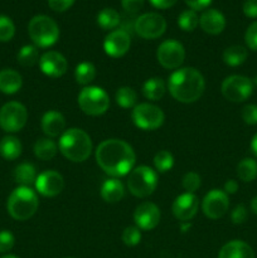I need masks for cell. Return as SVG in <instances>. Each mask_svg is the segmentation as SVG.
<instances>
[{"mask_svg": "<svg viewBox=\"0 0 257 258\" xmlns=\"http://www.w3.org/2000/svg\"><path fill=\"white\" fill-rule=\"evenodd\" d=\"M151 3V5L158 9H169V8L173 7L178 0H149Z\"/></svg>", "mask_w": 257, "mask_h": 258, "instance_id": "7dc6e473", "label": "cell"}, {"mask_svg": "<svg viewBox=\"0 0 257 258\" xmlns=\"http://www.w3.org/2000/svg\"><path fill=\"white\" fill-rule=\"evenodd\" d=\"M241 116L247 125H257V106L246 105L242 108Z\"/></svg>", "mask_w": 257, "mask_h": 258, "instance_id": "ab89813d", "label": "cell"}, {"mask_svg": "<svg viewBox=\"0 0 257 258\" xmlns=\"http://www.w3.org/2000/svg\"><path fill=\"white\" fill-rule=\"evenodd\" d=\"M22 143L15 136H5L0 141V154L7 160H15L22 154Z\"/></svg>", "mask_w": 257, "mask_h": 258, "instance_id": "d4e9b609", "label": "cell"}, {"mask_svg": "<svg viewBox=\"0 0 257 258\" xmlns=\"http://www.w3.org/2000/svg\"><path fill=\"white\" fill-rule=\"evenodd\" d=\"M2 258H19L17 256H13V254H7V256H3Z\"/></svg>", "mask_w": 257, "mask_h": 258, "instance_id": "816d5d0a", "label": "cell"}, {"mask_svg": "<svg viewBox=\"0 0 257 258\" xmlns=\"http://www.w3.org/2000/svg\"><path fill=\"white\" fill-rule=\"evenodd\" d=\"M116 102L122 108H134L138 101V95L131 87H120L116 92Z\"/></svg>", "mask_w": 257, "mask_h": 258, "instance_id": "d6a6232c", "label": "cell"}, {"mask_svg": "<svg viewBox=\"0 0 257 258\" xmlns=\"http://www.w3.org/2000/svg\"><path fill=\"white\" fill-rule=\"evenodd\" d=\"M39 68L45 76L52 78L62 77L68 70V62L65 55L55 50H48L39 58Z\"/></svg>", "mask_w": 257, "mask_h": 258, "instance_id": "2e32d148", "label": "cell"}, {"mask_svg": "<svg viewBox=\"0 0 257 258\" xmlns=\"http://www.w3.org/2000/svg\"><path fill=\"white\" fill-rule=\"evenodd\" d=\"M28 111L24 105L17 101L8 102L0 108V127L7 133H18L25 126Z\"/></svg>", "mask_w": 257, "mask_h": 258, "instance_id": "9c48e42d", "label": "cell"}, {"mask_svg": "<svg viewBox=\"0 0 257 258\" xmlns=\"http://www.w3.org/2000/svg\"><path fill=\"white\" fill-rule=\"evenodd\" d=\"M243 13L248 18H257V0H246L243 4Z\"/></svg>", "mask_w": 257, "mask_h": 258, "instance_id": "f6af8a7d", "label": "cell"}, {"mask_svg": "<svg viewBox=\"0 0 257 258\" xmlns=\"http://www.w3.org/2000/svg\"><path fill=\"white\" fill-rule=\"evenodd\" d=\"M185 4L190 8L191 10L197 12V10H203L206 8L209 7V4L212 3V0H184Z\"/></svg>", "mask_w": 257, "mask_h": 258, "instance_id": "bcb514c9", "label": "cell"}, {"mask_svg": "<svg viewBox=\"0 0 257 258\" xmlns=\"http://www.w3.org/2000/svg\"><path fill=\"white\" fill-rule=\"evenodd\" d=\"M174 165V158L168 150H161L154 156V166L158 173H166Z\"/></svg>", "mask_w": 257, "mask_h": 258, "instance_id": "e575fe53", "label": "cell"}, {"mask_svg": "<svg viewBox=\"0 0 257 258\" xmlns=\"http://www.w3.org/2000/svg\"><path fill=\"white\" fill-rule=\"evenodd\" d=\"M156 185H158V174L150 166H136L127 176L128 191L138 198H146L151 196L156 189Z\"/></svg>", "mask_w": 257, "mask_h": 258, "instance_id": "8992f818", "label": "cell"}, {"mask_svg": "<svg viewBox=\"0 0 257 258\" xmlns=\"http://www.w3.org/2000/svg\"><path fill=\"white\" fill-rule=\"evenodd\" d=\"M134 29L143 39H156L165 33L166 20L160 14L146 13L135 20Z\"/></svg>", "mask_w": 257, "mask_h": 258, "instance_id": "8fae6325", "label": "cell"}, {"mask_svg": "<svg viewBox=\"0 0 257 258\" xmlns=\"http://www.w3.org/2000/svg\"><path fill=\"white\" fill-rule=\"evenodd\" d=\"M166 92V85L160 77H153L143 85V95L149 101H159Z\"/></svg>", "mask_w": 257, "mask_h": 258, "instance_id": "cb8c5ba5", "label": "cell"}, {"mask_svg": "<svg viewBox=\"0 0 257 258\" xmlns=\"http://www.w3.org/2000/svg\"><path fill=\"white\" fill-rule=\"evenodd\" d=\"M34 185L40 196L53 198L62 193L65 188V179L58 171L45 170L37 176Z\"/></svg>", "mask_w": 257, "mask_h": 258, "instance_id": "5bb4252c", "label": "cell"}, {"mask_svg": "<svg viewBox=\"0 0 257 258\" xmlns=\"http://www.w3.org/2000/svg\"><path fill=\"white\" fill-rule=\"evenodd\" d=\"M141 241V232L138 227H126L122 232V242L128 247L138 246Z\"/></svg>", "mask_w": 257, "mask_h": 258, "instance_id": "8d00e7d4", "label": "cell"}, {"mask_svg": "<svg viewBox=\"0 0 257 258\" xmlns=\"http://www.w3.org/2000/svg\"><path fill=\"white\" fill-rule=\"evenodd\" d=\"M125 188L117 178H111L103 181L101 186V197L107 203H117L123 198Z\"/></svg>", "mask_w": 257, "mask_h": 258, "instance_id": "603a6c76", "label": "cell"}, {"mask_svg": "<svg viewBox=\"0 0 257 258\" xmlns=\"http://www.w3.org/2000/svg\"><path fill=\"white\" fill-rule=\"evenodd\" d=\"M40 125L48 138H57L66 131V118L58 111H48L43 115Z\"/></svg>", "mask_w": 257, "mask_h": 258, "instance_id": "ffe728a7", "label": "cell"}, {"mask_svg": "<svg viewBox=\"0 0 257 258\" xmlns=\"http://www.w3.org/2000/svg\"><path fill=\"white\" fill-rule=\"evenodd\" d=\"M67 258H72V257H67Z\"/></svg>", "mask_w": 257, "mask_h": 258, "instance_id": "db71d44e", "label": "cell"}, {"mask_svg": "<svg viewBox=\"0 0 257 258\" xmlns=\"http://www.w3.org/2000/svg\"><path fill=\"white\" fill-rule=\"evenodd\" d=\"M244 40H246V44L249 49L257 50V22L252 23L246 30V34H244Z\"/></svg>", "mask_w": 257, "mask_h": 258, "instance_id": "60d3db41", "label": "cell"}, {"mask_svg": "<svg viewBox=\"0 0 257 258\" xmlns=\"http://www.w3.org/2000/svg\"><path fill=\"white\" fill-rule=\"evenodd\" d=\"M229 208L228 196L223 190L213 189L206 194L202 202V211L209 219H219L227 213Z\"/></svg>", "mask_w": 257, "mask_h": 258, "instance_id": "4fadbf2b", "label": "cell"}, {"mask_svg": "<svg viewBox=\"0 0 257 258\" xmlns=\"http://www.w3.org/2000/svg\"><path fill=\"white\" fill-rule=\"evenodd\" d=\"M15 34V25L10 18L0 15V42H9Z\"/></svg>", "mask_w": 257, "mask_h": 258, "instance_id": "d590c367", "label": "cell"}, {"mask_svg": "<svg viewBox=\"0 0 257 258\" xmlns=\"http://www.w3.org/2000/svg\"><path fill=\"white\" fill-rule=\"evenodd\" d=\"M58 149L68 160L83 163L92 153V140L86 131L72 127L60 135Z\"/></svg>", "mask_w": 257, "mask_h": 258, "instance_id": "3957f363", "label": "cell"}, {"mask_svg": "<svg viewBox=\"0 0 257 258\" xmlns=\"http://www.w3.org/2000/svg\"><path fill=\"white\" fill-rule=\"evenodd\" d=\"M156 58L161 67L166 70H175L183 64L185 59V49L178 40L168 39L158 47Z\"/></svg>", "mask_w": 257, "mask_h": 258, "instance_id": "7c38bea8", "label": "cell"}, {"mask_svg": "<svg viewBox=\"0 0 257 258\" xmlns=\"http://www.w3.org/2000/svg\"><path fill=\"white\" fill-rule=\"evenodd\" d=\"M96 77V68L92 63L82 62L76 67L75 78L78 85L87 86L95 80Z\"/></svg>", "mask_w": 257, "mask_h": 258, "instance_id": "4dcf8cb0", "label": "cell"}, {"mask_svg": "<svg viewBox=\"0 0 257 258\" xmlns=\"http://www.w3.org/2000/svg\"><path fill=\"white\" fill-rule=\"evenodd\" d=\"M130 45V34L123 29H116L105 38L103 49H105L106 54L110 57L120 58L128 52Z\"/></svg>", "mask_w": 257, "mask_h": 258, "instance_id": "9a60e30c", "label": "cell"}, {"mask_svg": "<svg viewBox=\"0 0 257 258\" xmlns=\"http://www.w3.org/2000/svg\"><path fill=\"white\" fill-rule=\"evenodd\" d=\"M97 24L102 29H113L120 24V14L112 8H105L97 14Z\"/></svg>", "mask_w": 257, "mask_h": 258, "instance_id": "f546056e", "label": "cell"}, {"mask_svg": "<svg viewBox=\"0 0 257 258\" xmlns=\"http://www.w3.org/2000/svg\"><path fill=\"white\" fill-rule=\"evenodd\" d=\"M199 208V201L193 193H184L176 197L171 211L178 221L189 222L194 218Z\"/></svg>", "mask_w": 257, "mask_h": 258, "instance_id": "ac0fdd59", "label": "cell"}, {"mask_svg": "<svg viewBox=\"0 0 257 258\" xmlns=\"http://www.w3.org/2000/svg\"><path fill=\"white\" fill-rule=\"evenodd\" d=\"M251 211L253 212L254 214H257V196L251 201Z\"/></svg>", "mask_w": 257, "mask_h": 258, "instance_id": "f907efd6", "label": "cell"}, {"mask_svg": "<svg viewBox=\"0 0 257 258\" xmlns=\"http://www.w3.org/2000/svg\"><path fill=\"white\" fill-rule=\"evenodd\" d=\"M199 25L208 34H221L226 28V18L218 10L208 9L199 18Z\"/></svg>", "mask_w": 257, "mask_h": 258, "instance_id": "d6986e66", "label": "cell"}, {"mask_svg": "<svg viewBox=\"0 0 257 258\" xmlns=\"http://www.w3.org/2000/svg\"><path fill=\"white\" fill-rule=\"evenodd\" d=\"M222 95L231 102H243L253 91V83L248 77L239 75H232L222 82Z\"/></svg>", "mask_w": 257, "mask_h": 258, "instance_id": "30bf717a", "label": "cell"}, {"mask_svg": "<svg viewBox=\"0 0 257 258\" xmlns=\"http://www.w3.org/2000/svg\"><path fill=\"white\" fill-rule=\"evenodd\" d=\"M251 150L252 153L254 154V155L257 156V133L254 134V136L252 138V141H251Z\"/></svg>", "mask_w": 257, "mask_h": 258, "instance_id": "681fc988", "label": "cell"}, {"mask_svg": "<svg viewBox=\"0 0 257 258\" xmlns=\"http://www.w3.org/2000/svg\"><path fill=\"white\" fill-rule=\"evenodd\" d=\"M247 49L242 45H231L223 52V62L231 67L241 66L247 59Z\"/></svg>", "mask_w": 257, "mask_h": 258, "instance_id": "83f0119b", "label": "cell"}, {"mask_svg": "<svg viewBox=\"0 0 257 258\" xmlns=\"http://www.w3.org/2000/svg\"><path fill=\"white\" fill-rule=\"evenodd\" d=\"M178 25L184 32H193L199 25V17L194 10H184L178 17Z\"/></svg>", "mask_w": 257, "mask_h": 258, "instance_id": "836d02e7", "label": "cell"}, {"mask_svg": "<svg viewBox=\"0 0 257 258\" xmlns=\"http://www.w3.org/2000/svg\"><path fill=\"white\" fill-rule=\"evenodd\" d=\"M254 83H256V86H257V76H256V78H254Z\"/></svg>", "mask_w": 257, "mask_h": 258, "instance_id": "f5cc1de1", "label": "cell"}, {"mask_svg": "<svg viewBox=\"0 0 257 258\" xmlns=\"http://www.w3.org/2000/svg\"><path fill=\"white\" fill-rule=\"evenodd\" d=\"M95 158L98 166L112 178L128 175L136 163L134 149L120 139L102 141L96 149Z\"/></svg>", "mask_w": 257, "mask_h": 258, "instance_id": "6da1fadb", "label": "cell"}, {"mask_svg": "<svg viewBox=\"0 0 257 258\" xmlns=\"http://www.w3.org/2000/svg\"><path fill=\"white\" fill-rule=\"evenodd\" d=\"M22 76L17 71L10 68L0 71V92L5 95H14L22 88Z\"/></svg>", "mask_w": 257, "mask_h": 258, "instance_id": "7402d4cb", "label": "cell"}, {"mask_svg": "<svg viewBox=\"0 0 257 258\" xmlns=\"http://www.w3.org/2000/svg\"><path fill=\"white\" fill-rule=\"evenodd\" d=\"M121 5L128 14H136L144 7V0H121Z\"/></svg>", "mask_w": 257, "mask_h": 258, "instance_id": "7bdbcfd3", "label": "cell"}, {"mask_svg": "<svg viewBox=\"0 0 257 258\" xmlns=\"http://www.w3.org/2000/svg\"><path fill=\"white\" fill-rule=\"evenodd\" d=\"M15 181L19 184L20 186H29L35 183L37 179V171L35 168L29 163H22L15 168L14 171Z\"/></svg>", "mask_w": 257, "mask_h": 258, "instance_id": "4316f807", "label": "cell"}, {"mask_svg": "<svg viewBox=\"0 0 257 258\" xmlns=\"http://www.w3.org/2000/svg\"><path fill=\"white\" fill-rule=\"evenodd\" d=\"M160 209L158 206L151 202H144L134 213V221H135L136 227L143 231H151L155 228L160 222Z\"/></svg>", "mask_w": 257, "mask_h": 258, "instance_id": "e0dca14e", "label": "cell"}, {"mask_svg": "<svg viewBox=\"0 0 257 258\" xmlns=\"http://www.w3.org/2000/svg\"><path fill=\"white\" fill-rule=\"evenodd\" d=\"M28 33L35 47L48 48L55 44L59 38V28L52 18L35 15L28 24Z\"/></svg>", "mask_w": 257, "mask_h": 258, "instance_id": "5b68a950", "label": "cell"}, {"mask_svg": "<svg viewBox=\"0 0 257 258\" xmlns=\"http://www.w3.org/2000/svg\"><path fill=\"white\" fill-rule=\"evenodd\" d=\"M75 0H48V5L52 10L58 13L66 12L73 5Z\"/></svg>", "mask_w": 257, "mask_h": 258, "instance_id": "ee69618b", "label": "cell"}, {"mask_svg": "<svg viewBox=\"0 0 257 258\" xmlns=\"http://www.w3.org/2000/svg\"><path fill=\"white\" fill-rule=\"evenodd\" d=\"M181 184H183V188L185 189L186 193L194 194V191L198 190L199 186H201L202 184L201 176H199V174L194 173V171H189V173H186L185 175L183 176Z\"/></svg>", "mask_w": 257, "mask_h": 258, "instance_id": "74e56055", "label": "cell"}, {"mask_svg": "<svg viewBox=\"0 0 257 258\" xmlns=\"http://www.w3.org/2000/svg\"><path fill=\"white\" fill-rule=\"evenodd\" d=\"M58 146L57 144L49 138L39 139L37 143L34 144V155L40 160H52L55 155H57Z\"/></svg>", "mask_w": 257, "mask_h": 258, "instance_id": "484cf974", "label": "cell"}, {"mask_svg": "<svg viewBox=\"0 0 257 258\" xmlns=\"http://www.w3.org/2000/svg\"><path fill=\"white\" fill-rule=\"evenodd\" d=\"M15 238L9 231H0V253L9 252L14 247Z\"/></svg>", "mask_w": 257, "mask_h": 258, "instance_id": "f35d334b", "label": "cell"}, {"mask_svg": "<svg viewBox=\"0 0 257 258\" xmlns=\"http://www.w3.org/2000/svg\"><path fill=\"white\" fill-rule=\"evenodd\" d=\"M39 207L38 196L29 186H18L8 198L7 208L10 217L17 221H27Z\"/></svg>", "mask_w": 257, "mask_h": 258, "instance_id": "277c9868", "label": "cell"}, {"mask_svg": "<svg viewBox=\"0 0 257 258\" xmlns=\"http://www.w3.org/2000/svg\"><path fill=\"white\" fill-rule=\"evenodd\" d=\"M247 218H248V212H247L246 207L242 206V204L237 206L236 208L232 211V213H231L232 223L242 224L247 221Z\"/></svg>", "mask_w": 257, "mask_h": 258, "instance_id": "b9f144b4", "label": "cell"}, {"mask_svg": "<svg viewBox=\"0 0 257 258\" xmlns=\"http://www.w3.org/2000/svg\"><path fill=\"white\" fill-rule=\"evenodd\" d=\"M18 62L23 67H33L34 64L39 63V52L35 45H24L20 48L17 55Z\"/></svg>", "mask_w": 257, "mask_h": 258, "instance_id": "1f68e13d", "label": "cell"}, {"mask_svg": "<svg viewBox=\"0 0 257 258\" xmlns=\"http://www.w3.org/2000/svg\"><path fill=\"white\" fill-rule=\"evenodd\" d=\"M136 127L145 131H153L160 127L165 120L163 110L151 103H139L131 113Z\"/></svg>", "mask_w": 257, "mask_h": 258, "instance_id": "ba28073f", "label": "cell"}, {"mask_svg": "<svg viewBox=\"0 0 257 258\" xmlns=\"http://www.w3.org/2000/svg\"><path fill=\"white\" fill-rule=\"evenodd\" d=\"M218 258H254V252L246 242L236 239L222 247Z\"/></svg>", "mask_w": 257, "mask_h": 258, "instance_id": "44dd1931", "label": "cell"}, {"mask_svg": "<svg viewBox=\"0 0 257 258\" xmlns=\"http://www.w3.org/2000/svg\"><path fill=\"white\" fill-rule=\"evenodd\" d=\"M237 190H238V183H237L236 180H233V179H229V180L226 181L223 191L227 194V196H228V194L237 193Z\"/></svg>", "mask_w": 257, "mask_h": 258, "instance_id": "c3c4849f", "label": "cell"}, {"mask_svg": "<svg viewBox=\"0 0 257 258\" xmlns=\"http://www.w3.org/2000/svg\"><path fill=\"white\" fill-rule=\"evenodd\" d=\"M237 175L244 183L253 181L257 178V161L251 158L239 161L237 165Z\"/></svg>", "mask_w": 257, "mask_h": 258, "instance_id": "f1b7e54d", "label": "cell"}, {"mask_svg": "<svg viewBox=\"0 0 257 258\" xmlns=\"http://www.w3.org/2000/svg\"><path fill=\"white\" fill-rule=\"evenodd\" d=\"M169 92L181 103H193L202 97L206 88L203 75L193 67L179 68L171 73L168 82Z\"/></svg>", "mask_w": 257, "mask_h": 258, "instance_id": "7a4b0ae2", "label": "cell"}, {"mask_svg": "<svg viewBox=\"0 0 257 258\" xmlns=\"http://www.w3.org/2000/svg\"><path fill=\"white\" fill-rule=\"evenodd\" d=\"M77 102L82 112L88 116L103 115L110 107V97L103 88L88 86L81 90Z\"/></svg>", "mask_w": 257, "mask_h": 258, "instance_id": "52a82bcc", "label": "cell"}]
</instances>
